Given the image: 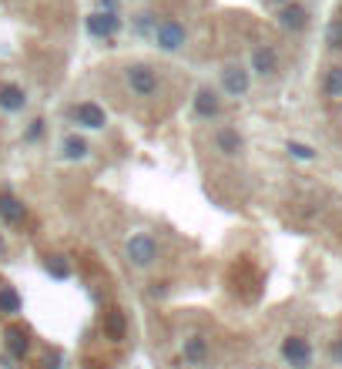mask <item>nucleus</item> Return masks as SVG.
Masks as SVG:
<instances>
[{"mask_svg": "<svg viewBox=\"0 0 342 369\" xmlns=\"http://www.w3.org/2000/svg\"><path fill=\"white\" fill-rule=\"evenodd\" d=\"M252 74H259V78H275L279 74V51L272 48V44H259L255 51H252Z\"/></svg>", "mask_w": 342, "mask_h": 369, "instance_id": "obj_10", "label": "nucleus"}, {"mask_svg": "<svg viewBox=\"0 0 342 369\" xmlns=\"http://www.w3.org/2000/svg\"><path fill=\"white\" fill-rule=\"evenodd\" d=\"M282 359H286L292 369H309L312 366V346H309V339L286 336V339H282Z\"/></svg>", "mask_w": 342, "mask_h": 369, "instance_id": "obj_8", "label": "nucleus"}, {"mask_svg": "<svg viewBox=\"0 0 342 369\" xmlns=\"http://www.w3.org/2000/svg\"><path fill=\"white\" fill-rule=\"evenodd\" d=\"M322 91L329 98H342V67H329V74L322 81Z\"/></svg>", "mask_w": 342, "mask_h": 369, "instance_id": "obj_21", "label": "nucleus"}, {"mask_svg": "<svg viewBox=\"0 0 342 369\" xmlns=\"http://www.w3.org/2000/svg\"><path fill=\"white\" fill-rule=\"evenodd\" d=\"M151 41H155V48H158L161 54H178L184 48V41H188V30H184L182 21L164 17V21H158L155 34H151Z\"/></svg>", "mask_w": 342, "mask_h": 369, "instance_id": "obj_3", "label": "nucleus"}, {"mask_svg": "<svg viewBox=\"0 0 342 369\" xmlns=\"http://www.w3.org/2000/svg\"><path fill=\"white\" fill-rule=\"evenodd\" d=\"M121 0H98V10H107V14H118Z\"/></svg>", "mask_w": 342, "mask_h": 369, "instance_id": "obj_26", "label": "nucleus"}, {"mask_svg": "<svg viewBox=\"0 0 342 369\" xmlns=\"http://www.w3.org/2000/svg\"><path fill=\"white\" fill-rule=\"evenodd\" d=\"M27 218V205L17 198V195H10V191H0V222L3 225H21Z\"/></svg>", "mask_w": 342, "mask_h": 369, "instance_id": "obj_14", "label": "nucleus"}, {"mask_svg": "<svg viewBox=\"0 0 342 369\" xmlns=\"http://www.w3.org/2000/svg\"><path fill=\"white\" fill-rule=\"evenodd\" d=\"M252 87V74L242 64H225L222 67V94L225 98H245Z\"/></svg>", "mask_w": 342, "mask_h": 369, "instance_id": "obj_7", "label": "nucleus"}, {"mask_svg": "<svg viewBox=\"0 0 342 369\" xmlns=\"http://www.w3.org/2000/svg\"><path fill=\"white\" fill-rule=\"evenodd\" d=\"M158 255H161V245L151 232H134V235H128V242H125V259H128L134 268H151V265L158 262Z\"/></svg>", "mask_w": 342, "mask_h": 369, "instance_id": "obj_2", "label": "nucleus"}, {"mask_svg": "<svg viewBox=\"0 0 342 369\" xmlns=\"http://www.w3.org/2000/svg\"><path fill=\"white\" fill-rule=\"evenodd\" d=\"M71 121L84 131H101V128H107V111L98 101H78L71 107Z\"/></svg>", "mask_w": 342, "mask_h": 369, "instance_id": "obj_6", "label": "nucleus"}, {"mask_svg": "<svg viewBox=\"0 0 342 369\" xmlns=\"http://www.w3.org/2000/svg\"><path fill=\"white\" fill-rule=\"evenodd\" d=\"M87 158H91V141L78 131L64 134V141H61V161H87Z\"/></svg>", "mask_w": 342, "mask_h": 369, "instance_id": "obj_13", "label": "nucleus"}, {"mask_svg": "<svg viewBox=\"0 0 342 369\" xmlns=\"http://www.w3.org/2000/svg\"><path fill=\"white\" fill-rule=\"evenodd\" d=\"M84 30L94 37V41H114L118 30H121V14H107V10H91L84 17Z\"/></svg>", "mask_w": 342, "mask_h": 369, "instance_id": "obj_4", "label": "nucleus"}, {"mask_svg": "<svg viewBox=\"0 0 342 369\" xmlns=\"http://www.w3.org/2000/svg\"><path fill=\"white\" fill-rule=\"evenodd\" d=\"M155 27H158V14H151V10H141V14H134L131 17V34L134 37H151Z\"/></svg>", "mask_w": 342, "mask_h": 369, "instance_id": "obj_19", "label": "nucleus"}, {"mask_svg": "<svg viewBox=\"0 0 342 369\" xmlns=\"http://www.w3.org/2000/svg\"><path fill=\"white\" fill-rule=\"evenodd\" d=\"M44 369H64V356H61L57 349L47 352V356H44Z\"/></svg>", "mask_w": 342, "mask_h": 369, "instance_id": "obj_25", "label": "nucleus"}, {"mask_svg": "<svg viewBox=\"0 0 342 369\" xmlns=\"http://www.w3.org/2000/svg\"><path fill=\"white\" fill-rule=\"evenodd\" d=\"M286 151H289L292 158H299V161H312L316 158V148H309V145H302V141H289V145H286Z\"/></svg>", "mask_w": 342, "mask_h": 369, "instance_id": "obj_23", "label": "nucleus"}, {"mask_svg": "<svg viewBox=\"0 0 342 369\" xmlns=\"http://www.w3.org/2000/svg\"><path fill=\"white\" fill-rule=\"evenodd\" d=\"M222 94L209 87V84H202L198 91H195V98H191V114L198 118V121H218L222 118Z\"/></svg>", "mask_w": 342, "mask_h": 369, "instance_id": "obj_5", "label": "nucleus"}, {"mask_svg": "<svg viewBox=\"0 0 342 369\" xmlns=\"http://www.w3.org/2000/svg\"><path fill=\"white\" fill-rule=\"evenodd\" d=\"M211 141H215V151H218V155H225V158H235V155H242V151H245V138H242V131H238V128H232V125L215 128Z\"/></svg>", "mask_w": 342, "mask_h": 369, "instance_id": "obj_9", "label": "nucleus"}, {"mask_svg": "<svg viewBox=\"0 0 342 369\" xmlns=\"http://www.w3.org/2000/svg\"><path fill=\"white\" fill-rule=\"evenodd\" d=\"M17 369H21V366H17Z\"/></svg>", "mask_w": 342, "mask_h": 369, "instance_id": "obj_30", "label": "nucleus"}, {"mask_svg": "<svg viewBox=\"0 0 342 369\" xmlns=\"http://www.w3.org/2000/svg\"><path fill=\"white\" fill-rule=\"evenodd\" d=\"M125 84H128V91L134 98H158L161 91L158 71L151 64H145V61H134V64L125 67Z\"/></svg>", "mask_w": 342, "mask_h": 369, "instance_id": "obj_1", "label": "nucleus"}, {"mask_svg": "<svg viewBox=\"0 0 342 369\" xmlns=\"http://www.w3.org/2000/svg\"><path fill=\"white\" fill-rule=\"evenodd\" d=\"M3 252H7V242H3V238H0V255H3Z\"/></svg>", "mask_w": 342, "mask_h": 369, "instance_id": "obj_29", "label": "nucleus"}, {"mask_svg": "<svg viewBox=\"0 0 342 369\" xmlns=\"http://www.w3.org/2000/svg\"><path fill=\"white\" fill-rule=\"evenodd\" d=\"M125 329H128V322L121 313H105V336L107 339H125Z\"/></svg>", "mask_w": 342, "mask_h": 369, "instance_id": "obj_20", "label": "nucleus"}, {"mask_svg": "<svg viewBox=\"0 0 342 369\" xmlns=\"http://www.w3.org/2000/svg\"><path fill=\"white\" fill-rule=\"evenodd\" d=\"M265 3H268V7H275V10H279V7H286V3H292V0H265Z\"/></svg>", "mask_w": 342, "mask_h": 369, "instance_id": "obj_28", "label": "nucleus"}, {"mask_svg": "<svg viewBox=\"0 0 342 369\" xmlns=\"http://www.w3.org/2000/svg\"><path fill=\"white\" fill-rule=\"evenodd\" d=\"M24 309V295L14 286H0V316H17Z\"/></svg>", "mask_w": 342, "mask_h": 369, "instance_id": "obj_18", "label": "nucleus"}, {"mask_svg": "<svg viewBox=\"0 0 342 369\" xmlns=\"http://www.w3.org/2000/svg\"><path fill=\"white\" fill-rule=\"evenodd\" d=\"M279 24L286 27V30H292V34H299L309 24V10L302 3H286V7H279Z\"/></svg>", "mask_w": 342, "mask_h": 369, "instance_id": "obj_15", "label": "nucleus"}, {"mask_svg": "<svg viewBox=\"0 0 342 369\" xmlns=\"http://www.w3.org/2000/svg\"><path fill=\"white\" fill-rule=\"evenodd\" d=\"M44 272H47L51 279H57V282H67V279L74 275L67 255H47V259H44Z\"/></svg>", "mask_w": 342, "mask_h": 369, "instance_id": "obj_17", "label": "nucleus"}, {"mask_svg": "<svg viewBox=\"0 0 342 369\" xmlns=\"http://www.w3.org/2000/svg\"><path fill=\"white\" fill-rule=\"evenodd\" d=\"M3 346H7V356H10L14 363H24L27 356H30V336H27L24 329H7Z\"/></svg>", "mask_w": 342, "mask_h": 369, "instance_id": "obj_16", "label": "nucleus"}, {"mask_svg": "<svg viewBox=\"0 0 342 369\" xmlns=\"http://www.w3.org/2000/svg\"><path fill=\"white\" fill-rule=\"evenodd\" d=\"M325 41H329V48L342 51V21H332V24L325 27Z\"/></svg>", "mask_w": 342, "mask_h": 369, "instance_id": "obj_24", "label": "nucleus"}, {"mask_svg": "<svg viewBox=\"0 0 342 369\" xmlns=\"http://www.w3.org/2000/svg\"><path fill=\"white\" fill-rule=\"evenodd\" d=\"M47 131V121L44 118H30V125L24 128V145H37L41 138Z\"/></svg>", "mask_w": 342, "mask_h": 369, "instance_id": "obj_22", "label": "nucleus"}, {"mask_svg": "<svg viewBox=\"0 0 342 369\" xmlns=\"http://www.w3.org/2000/svg\"><path fill=\"white\" fill-rule=\"evenodd\" d=\"M209 352H211V346L202 333H191V336L182 339V359L188 366H202V363L209 359Z\"/></svg>", "mask_w": 342, "mask_h": 369, "instance_id": "obj_11", "label": "nucleus"}, {"mask_svg": "<svg viewBox=\"0 0 342 369\" xmlns=\"http://www.w3.org/2000/svg\"><path fill=\"white\" fill-rule=\"evenodd\" d=\"M329 356H332L336 363H342V343H332V346H329Z\"/></svg>", "mask_w": 342, "mask_h": 369, "instance_id": "obj_27", "label": "nucleus"}, {"mask_svg": "<svg viewBox=\"0 0 342 369\" xmlns=\"http://www.w3.org/2000/svg\"><path fill=\"white\" fill-rule=\"evenodd\" d=\"M27 107V91L14 81H3L0 84V111L3 114H21Z\"/></svg>", "mask_w": 342, "mask_h": 369, "instance_id": "obj_12", "label": "nucleus"}]
</instances>
